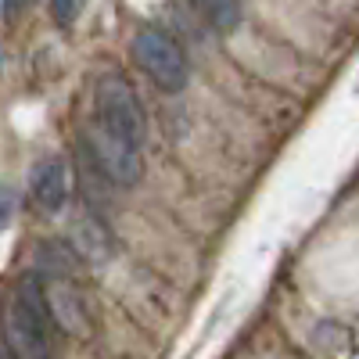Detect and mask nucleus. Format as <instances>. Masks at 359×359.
I'll list each match as a JSON object with an SVG mask.
<instances>
[{
  "mask_svg": "<svg viewBox=\"0 0 359 359\" xmlns=\"http://www.w3.org/2000/svg\"><path fill=\"white\" fill-rule=\"evenodd\" d=\"M0 331H4V345L11 359H54V348H50L54 323H50L40 273H25L18 280L11 306L4 309V320H0Z\"/></svg>",
  "mask_w": 359,
  "mask_h": 359,
  "instance_id": "1",
  "label": "nucleus"
},
{
  "mask_svg": "<svg viewBox=\"0 0 359 359\" xmlns=\"http://www.w3.org/2000/svg\"><path fill=\"white\" fill-rule=\"evenodd\" d=\"M94 111L97 123L111 133H118L130 144H144L147 133V118H144V104L137 97L133 83L123 72H104L94 83Z\"/></svg>",
  "mask_w": 359,
  "mask_h": 359,
  "instance_id": "2",
  "label": "nucleus"
},
{
  "mask_svg": "<svg viewBox=\"0 0 359 359\" xmlns=\"http://www.w3.org/2000/svg\"><path fill=\"white\" fill-rule=\"evenodd\" d=\"M133 62L158 90H165V94H180L191 79L184 47H180V40L172 33H165V29H151V25L140 29L133 36Z\"/></svg>",
  "mask_w": 359,
  "mask_h": 359,
  "instance_id": "3",
  "label": "nucleus"
},
{
  "mask_svg": "<svg viewBox=\"0 0 359 359\" xmlns=\"http://www.w3.org/2000/svg\"><path fill=\"white\" fill-rule=\"evenodd\" d=\"M83 147H86V155L94 158V165L101 169V176L108 180V184H115V187H137L140 184V176H144L140 144L123 140L118 133L104 130L94 118V126H90L86 137H83Z\"/></svg>",
  "mask_w": 359,
  "mask_h": 359,
  "instance_id": "4",
  "label": "nucleus"
},
{
  "mask_svg": "<svg viewBox=\"0 0 359 359\" xmlns=\"http://www.w3.org/2000/svg\"><path fill=\"white\" fill-rule=\"evenodd\" d=\"M43 298H47V309H50V323L54 331H62L69 338H86L94 331V316H90V306L83 291L72 284V277H43Z\"/></svg>",
  "mask_w": 359,
  "mask_h": 359,
  "instance_id": "5",
  "label": "nucleus"
},
{
  "mask_svg": "<svg viewBox=\"0 0 359 359\" xmlns=\"http://www.w3.org/2000/svg\"><path fill=\"white\" fill-rule=\"evenodd\" d=\"M29 191H33V201L43 208L47 216L62 212L65 201H69V165L57 155L36 162L33 176H29Z\"/></svg>",
  "mask_w": 359,
  "mask_h": 359,
  "instance_id": "6",
  "label": "nucleus"
},
{
  "mask_svg": "<svg viewBox=\"0 0 359 359\" xmlns=\"http://www.w3.org/2000/svg\"><path fill=\"white\" fill-rule=\"evenodd\" d=\"M72 241H76V255H86L101 262L108 255V233H104V223L94 219V216H83L72 223Z\"/></svg>",
  "mask_w": 359,
  "mask_h": 359,
  "instance_id": "7",
  "label": "nucleus"
},
{
  "mask_svg": "<svg viewBox=\"0 0 359 359\" xmlns=\"http://www.w3.org/2000/svg\"><path fill=\"white\" fill-rule=\"evenodd\" d=\"M194 8L205 15V22L219 29V33H230V29L241 22V0H194Z\"/></svg>",
  "mask_w": 359,
  "mask_h": 359,
  "instance_id": "8",
  "label": "nucleus"
},
{
  "mask_svg": "<svg viewBox=\"0 0 359 359\" xmlns=\"http://www.w3.org/2000/svg\"><path fill=\"white\" fill-rule=\"evenodd\" d=\"M83 8H86V0H50V18L62 29H69L83 15Z\"/></svg>",
  "mask_w": 359,
  "mask_h": 359,
  "instance_id": "9",
  "label": "nucleus"
},
{
  "mask_svg": "<svg viewBox=\"0 0 359 359\" xmlns=\"http://www.w3.org/2000/svg\"><path fill=\"white\" fill-rule=\"evenodd\" d=\"M25 4H29V0H4V15H8V18H15Z\"/></svg>",
  "mask_w": 359,
  "mask_h": 359,
  "instance_id": "10",
  "label": "nucleus"
}]
</instances>
